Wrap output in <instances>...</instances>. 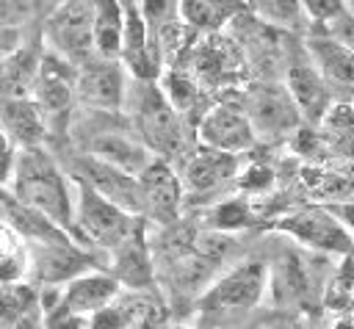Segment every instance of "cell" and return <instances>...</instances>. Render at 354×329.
I'll return each instance as SVG.
<instances>
[{"label": "cell", "mask_w": 354, "mask_h": 329, "mask_svg": "<svg viewBox=\"0 0 354 329\" xmlns=\"http://www.w3.org/2000/svg\"><path fill=\"white\" fill-rule=\"evenodd\" d=\"M124 108H130L133 133L155 158L171 163L188 149V119L171 108L158 80H136V88H127Z\"/></svg>", "instance_id": "obj_3"}, {"label": "cell", "mask_w": 354, "mask_h": 329, "mask_svg": "<svg viewBox=\"0 0 354 329\" xmlns=\"http://www.w3.org/2000/svg\"><path fill=\"white\" fill-rule=\"evenodd\" d=\"M238 55L232 41H224L218 33H207L205 41L194 50V69L191 75L199 80V86L221 88L230 86L238 75Z\"/></svg>", "instance_id": "obj_20"}, {"label": "cell", "mask_w": 354, "mask_h": 329, "mask_svg": "<svg viewBox=\"0 0 354 329\" xmlns=\"http://www.w3.org/2000/svg\"><path fill=\"white\" fill-rule=\"evenodd\" d=\"M83 147H86L83 152H88V155H94V158H102V160H108V163H113V166H119V169H124V171H130V174H138V171L155 158V155L138 141V135L133 133V127H130V130L102 127V130H97Z\"/></svg>", "instance_id": "obj_18"}, {"label": "cell", "mask_w": 354, "mask_h": 329, "mask_svg": "<svg viewBox=\"0 0 354 329\" xmlns=\"http://www.w3.org/2000/svg\"><path fill=\"white\" fill-rule=\"evenodd\" d=\"M160 77V91H163V97L171 102V108L180 113V116H185V119H194V113H196V108H199V102H202V97H205V88L199 86V80L188 72V69H180L177 64H171L166 72H160L158 75Z\"/></svg>", "instance_id": "obj_25"}, {"label": "cell", "mask_w": 354, "mask_h": 329, "mask_svg": "<svg viewBox=\"0 0 354 329\" xmlns=\"http://www.w3.org/2000/svg\"><path fill=\"white\" fill-rule=\"evenodd\" d=\"M30 97L36 100V105L41 108L47 127L53 133V127L58 122H66L72 113V102H75V64L64 61L61 55L44 50L41 61H39V72L30 88Z\"/></svg>", "instance_id": "obj_13"}, {"label": "cell", "mask_w": 354, "mask_h": 329, "mask_svg": "<svg viewBox=\"0 0 354 329\" xmlns=\"http://www.w3.org/2000/svg\"><path fill=\"white\" fill-rule=\"evenodd\" d=\"M268 293V265L263 260H241L218 274L196 304V326L216 329L249 315Z\"/></svg>", "instance_id": "obj_2"}, {"label": "cell", "mask_w": 354, "mask_h": 329, "mask_svg": "<svg viewBox=\"0 0 354 329\" xmlns=\"http://www.w3.org/2000/svg\"><path fill=\"white\" fill-rule=\"evenodd\" d=\"M47 8H55V6H61V3H66V0H41Z\"/></svg>", "instance_id": "obj_37"}, {"label": "cell", "mask_w": 354, "mask_h": 329, "mask_svg": "<svg viewBox=\"0 0 354 329\" xmlns=\"http://www.w3.org/2000/svg\"><path fill=\"white\" fill-rule=\"evenodd\" d=\"M44 44L69 64L94 55V0H66L50 8L44 19Z\"/></svg>", "instance_id": "obj_5"}, {"label": "cell", "mask_w": 354, "mask_h": 329, "mask_svg": "<svg viewBox=\"0 0 354 329\" xmlns=\"http://www.w3.org/2000/svg\"><path fill=\"white\" fill-rule=\"evenodd\" d=\"M169 329H199V326H188V323H174V326H169Z\"/></svg>", "instance_id": "obj_38"}, {"label": "cell", "mask_w": 354, "mask_h": 329, "mask_svg": "<svg viewBox=\"0 0 354 329\" xmlns=\"http://www.w3.org/2000/svg\"><path fill=\"white\" fill-rule=\"evenodd\" d=\"M271 229L293 238L296 243H301L313 252L346 254L354 246L351 232L329 213L326 205H307V207L288 210L285 216L274 218Z\"/></svg>", "instance_id": "obj_7"}, {"label": "cell", "mask_w": 354, "mask_h": 329, "mask_svg": "<svg viewBox=\"0 0 354 329\" xmlns=\"http://www.w3.org/2000/svg\"><path fill=\"white\" fill-rule=\"evenodd\" d=\"M329 36H335V39L343 41L348 50H354V14L343 11L335 22H329Z\"/></svg>", "instance_id": "obj_32"}, {"label": "cell", "mask_w": 354, "mask_h": 329, "mask_svg": "<svg viewBox=\"0 0 354 329\" xmlns=\"http://www.w3.org/2000/svg\"><path fill=\"white\" fill-rule=\"evenodd\" d=\"M241 3L252 11H266V6H268V0H241Z\"/></svg>", "instance_id": "obj_36"}, {"label": "cell", "mask_w": 354, "mask_h": 329, "mask_svg": "<svg viewBox=\"0 0 354 329\" xmlns=\"http://www.w3.org/2000/svg\"><path fill=\"white\" fill-rule=\"evenodd\" d=\"M0 127L17 149L44 147V141L50 135L47 119H44L41 108L36 105V100L30 94L0 100Z\"/></svg>", "instance_id": "obj_17"}, {"label": "cell", "mask_w": 354, "mask_h": 329, "mask_svg": "<svg viewBox=\"0 0 354 329\" xmlns=\"http://www.w3.org/2000/svg\"><path fill=\"white\" fill-rule=\"evenodd\" d=\"M252 329H310L307 318L296 310H282V312H271L263 321H257Z\"/></svg>", "instance_id": "obj_30"}, {"label": "cell", "mask_w": 354, "mask_h": 329, "mask_svg": "<svg viewBox=\"0 0 354 329\" xmlns=\"http://www.w3.org/2000/svg\"><path fill=\"white\" fill-rule=\"evenodd\" d=\"M335 318L329 329H354V290L351 293H337V301H332Z\"/></svg>", "instance_id": "obj_31"}, {"label": "cell", "mask_w": 354, "mask_h": 329, "mask_svg": "<svg viewBox=\"0 0 354 329\" xmlns=\"http://www.w3.org/2000/svg\"><path fill=\"white\" fill-rule=\"evenodd\" d=\"M335 290L337 293H351L354 290V246L343 254V265L335 276Z\"/></svg>", "instance_id": "obj_33"}, {"label": "cell", "mask_w": 354, "mask_h": 329, "mask_svg": "<svg viewBox=\"0 0 354 329\" xmlns=\"http://www.w3.org/2000/svg\"><path fill=\"white\" fill-rule=\"evenodd\" d=\"M127 69L119 58L91 55L75 66V100L97 113H119L127 100Z\"/></svg>", "instance_id": "obj_6"}, {"label": "cell", "mask_w": 354, "mask_h": 329, "mask_svg": "<svg viewBox=\"0 0 354 329\" xmlns=\"http://www.w3.org/2000/svg\"><path fill=\"white\" fill-rule=\"evenodd\" d=\"M28 279V252L25 241L11 224L0 218V282Z\"/></svg>", "instance_id": "obj_27"}, {"label": "cell", "mask_w": 354, "mask_h": 329, "mask_svg": "<svg viewBox=\"0 0 354 329\" xmlns=\"http://www.w3.org/2000/svg\"><path fill=\"white\" fill-rule=\"evenodd\" d=\"M205 221L216 232H235V229L252 227L257 216H254L249 196H224V199H216L205 210Z\"/></svg>", "instance_id": "obj_26"}, {"label": "cell", "mask_w": 354, "mask_h": 329, "mask_svg": "<svg viewBox=\"0 0 354 329\" xmlns=\"http://www.w3.org/2000/svg\"><path fill=\"white\" fill-rule=\"evenodd\" d=\"M299 8L313 22L329 25V22H335L346 11V0H299Z\"/></svg>", "instance_id": "obj_29"}, {"label": "cell", "mask_w": 354, "mask_h": 329, "mask_svg": "<svg viewBox=\"0 0 354 329\" xmlns=\"http://www.w3.org/2000/svg\"><path fill=\"white\" fill-rule=\"evenodd\" d=\"M14 155H17V147L8 141V135H6V133H3V127H0V182H8Z\"/></svg>", "instance_id": "obj_34"}, {"label": "cell", "mask_w": 354, "mask_h": 329, "mask_svg": "<svg viewBox=\"0 0 354 329\" xmlns=\"http://www.w3.org/2000/svg\"><path fill=\"white\" fill-rule=\"evenodd\" d=\"M108 271L127 290H149L155 285L152 249L147 243V218H138L133 232L108 252Z\"/></svg>", "instance_id": "obj_15"}, {"label": "cell", "mask_w": 354, "mask_h": 329, "mask_svg": "<svg viewBox=\"0 0 354 329\" xmlns=\"http://www.w3.org/2000/svg\"><path fill=\"white\" fill-rule=\"evenodd\" d=\"M141 216L127 213L124 207L108 202L102 194L72 177V238L94 249L111 252L122 243Z\"/></svg>", "instance_id": "obj_4"}, {"label": "cell", "mask_w": 354, "mask_h": 329, "mask_svg": "<svg viewBox=\"0 0 354 329\" xmlns=\"http://www.w3.org/2000/svg\"><path fill=\"white\" fill-rule=\"evenodd\" d=\"M124 33L122 0H94V55L119 58Z\"/></svg>", "instance_id": "obj_24"}, {"label": "cell", "mask_w": 354, "mask_h": 329, "mask_svg": "<svg viewBox=\"0 0 354 329\" xmlns=\"http://www.w3.org/2000/svg\"><path fill=\"white\" fill-rule=\"evenodd\" d=\"M277 174L268 163H260V160H252L246 169H238V177H235V185L243 196H257V194H266L271 191Z\"/></svg>", "instance_id": "obj_28"}, {"label": "cell", "mask_w": 354, "mask_h": 329, "mask_svg": "<svg viewBox=\"0 0 354 329\" xmlns=\"http://www.w3.org/2000/svg\"><path fill=\"white\" fill-rule=\"evenodd\" d=\"M196 138L202 147L232 152V155L249 152L257 141L243 105L232 102V100H221V102L210 105L196 119Z\"/></svg>", "instance_id": "obj_11"}, {"label": "cell", "mask_w": 354, "mask_h": 329, "mask_svg": "<svg viewBox=\"0 0 354 329\" xmlns=\"http://www.w3.org/2000/svg\"><path fill=\"white\" fill-rule=\"evenodd\" d=\"M324 149V160H348L354 158V105L332 102L329 111L313 124Z\"/></svg>", "instance_id": "obj_22"}, {"label": "cell", "mask_w": 354, "mask_h": 329, "mask_svg": "<svg viewBox=\"0 0 354 329\" xmlns=\"http://www.w3.org/2000/svg\"><path fill=\"white\" fill-rule=\"evenodd\" d=\"M119 290H122V285L113 279L111 271L88 268V271L72 276L69 282L50 288V293L47 290L41 293V288H39V301H53L61 310L88 321L94 312H100L105 304H111L119 296Z\"/></svg>", "instance_id": "obj_12"}, {"label": "cell", "mask_w": 354, "mask_h": 329, "mask_svg": "<svg viewBox=\"0 0 354 329\" xmlns=\"http://www.w3.org/2000/svg\"><path fill=\"white\" fill-rule=\"evenodd\" d=\"M138 213L147 221H155L160 227H171L180 221L183 213V185L180 174L171 169L169 160L152 158L138 174Z\"/></svg>", "instance_id": "obj_9"}, {"label": "cell", "mask_w": 354, "mask_h": 329, "mask_svg": "<svg viewBox=\"0 0 354 329\" xmlns=\"http://www.w3.org/2000/svg\"><path fill=\"white\" fill-rule=\"evenodd\" d=\"M41 53L36 47L19 44L8 55L0 58V100L6 97H28L39 72Z\"/></svg>", "instance_id": "obj_23"}, {"label": "cell", "mask_w": 354, "mask_h": 329, "mask_svg": "<svg viewBox=\"0 0 354 329\" xmlns=\"http://www.w3.org/2000/svg\"><path fill=\"white\" fill-rule=\"evenodd\" d=\"M351 105H354V100H351Z\"/></svg>", "instance_id": "obj_39"}, {"label": "cell", "mask_w": 354, "mask_h": 329, "mask_svg": "<svg viewBox=\"0 0 354 329\" xmlns=\"http://www.w3.org/2000/svg\"><path fill=\"white\" fill-rule=\"evenodd\" d=\"M241 160L232 152L199 147L196 152L185 155L183 171H180V185H183V199H199V202H216L218 194L227 191V185H235Z\"/></svg>", "instance_id": "obj_8"}, {"label": "cell", "mask_w": 354, "mask_h": 329, "mask_svg": "<svg viewBox=\"0 0 354 329\" xmlns=\"http://www.w3.org/2000/svg\"><path fill=\"white\" fill-rule=\"evenodd\" d=\"M8 194L72 235V177L44 147L17 149L8 174Z\"/></svg>", "instance_id": "obj_1"}, {"label": "cell", "mask_w": 354, "mask_h": 329, "mask_svg": "<svg viewBox=\"0 0 354 329\" xmlns=\"http://www.w3.org/2000/svg\"><path fill=\"white\" fill-rule=\"evenodd\" d=\"M285 88H288V94H290L299 116L307 124H318L321 116L335 102L329 83L321 77V72L310 61L307 64L304 61H296V64L288 66V72H285Z\"/></svg>", "instance_id": "obj_16"}, {"label": "cell", "mask_w": 354, "mask_h": 329, "mask_svg": "<svg viewBox=\"0 0 354 329\" xmlns=\"http://www.w3.org/2000/svg\"><path fill=\"white\" fill-rule=\"evenodd\" d=\"M310 64L321 72L332 91H354V50H348L335 36H310L307 39Z\"/></svg>", "instance_id": "obj_19"}, {"label": "cell", "mask_w": 354, "mask_h": 329, "mask_svg": "<svg viewBox=\"0 0 354 329\" xmlns=\"http://www.w3.org/2000/svg\"><path fill=\"white\" fill-rule=\"evenodd\" d=\"M243 111L252 122V130L257 138L277 141L285 135H293V130L301 124V116L288 94L285 86L263 83V86H249L243 91Z\"/></svg>", "instance_id": "obj_10"}, {"label": "cell", "mask_w": 354, "mask_h": 329, "mask_svg": "<svg viewBox=\"0 0 354 329\" xmlns=\"http://www.w3.org/2000/svg\"><path fill=\"white\" fill-rule=\"evenodd\" d=\"M249 8L241 0H177V17L180 22L199 33H221L230 22L243 17Z\"/></svg>", "instance_id": "obj_21"}, {"label": "cell", "mask_w": 354, "mask_h": 329, "mask_svg": "<svg viewBox=\"0 0 354 329\" xmlns=\"http://www.w3.org/2000/svg\"><path fill=\"white\" fill-rule=\"evenodd\" d=\"M75 180L86 182L88 188H94L97 194H102L108 202L124 207L127 213H136L141 216L138 210V180L136 174L102 160V158H94L88 152H80L75 160H72V174Z\"/></svg>", "instance_id": "obj_14"}, {"label": "cell", "mask_w": 354, "mask_h": 329, "mask_svg": "<svg viewBox=\"0 0 354 329\" xmlns=\"http://www.w3.org/2000/svg\"><path fill=\"white\" fill-rule=\"evenodd\" d=\"M329 207V213L351 232L354 229V199H340V202H329L326 205Z\"/></svg>", "instance_id": "obj_35"}]
</instances>
